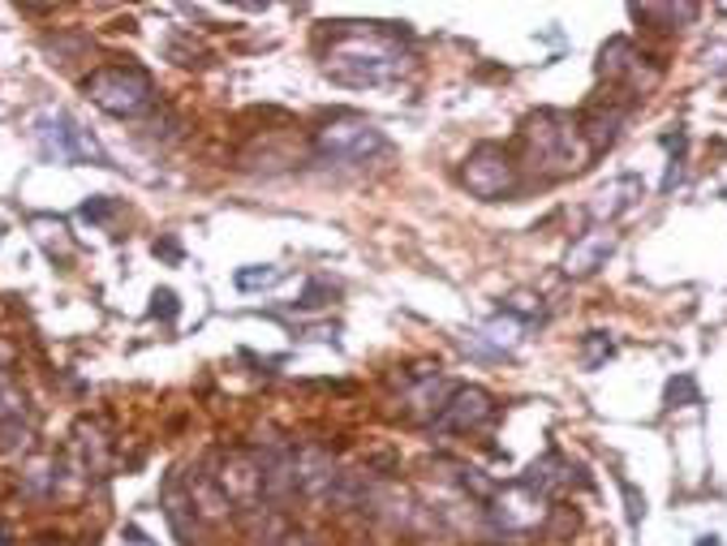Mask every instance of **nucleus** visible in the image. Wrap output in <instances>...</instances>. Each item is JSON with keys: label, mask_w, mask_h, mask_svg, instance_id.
Listing matches in <instances>:
<instances>
[{"label": "nucleus", "mask_w": 727, "mask_h": 546, "mask_svg": "<svg viewBox=\"0 0 727 546\" xmlns=\"http://www.w3.org/2000/svg\"><path fill=\"white\" fill-rule=\"evenodd\" d=\"M641 199H646V181H641L637 172L612 177V181L590 199V220H594V229H616V220H624Z\"/></svg>", "instance_id": "nucleus-12"}, {"label": "nucleus", "mask_w": 727, "mask_h": 546, "mask_svg": "<svg viewBox=\"0 0 727 546\" xmlns=\"http://www.w3.org/2000/svg\"><path fill=\"white\" fill-rule=\"evenodd\" d=\"M525 341V327H521L517 319H508V314H495V319H486L482 327H473L469 332L466 345L473 353H482V357H513Z\"/></svg>", "instance_id": "nucleus-14"}, {"label": "nucleus", "mask_w": 727, "mask_h": 546, "mask_svg": "<svg viewBox=\"0 0 727 546\" xmlns=\"http://www.w3.org/2000/svg\"><path fill=\"white\" fill-rule=\"evenodd\" d=\"M628 13L637 22H650L655 31H680L684 22L697 18V4H633Z\"/></svg>", "instance_id": "nucleus-21"}, {"label": "nucleus", "mask_w": 727, "mask_h": 546, "mask_svg": "<svg viewBox=\"0 0 727 546\" xmlns=\"http://www.w3.org/2000/svg\"><path fill=\"white\" fill-rule=\"evenodd\" d=\"M262 473V503L284 512V503L298 499V447L289 439H262L250 447Z\"/></svg>", "instance_id": "nucleus-8"}, {"label": "nucleus", "mask_w": 727, "mask_h": 546, "mask_svg": "<svg viewBox=\"0 0 727 546\" xmlns=\"http://www.w3.org/2000/svg\"><path fill=\"white\" fill-rule=\"evenodd\" d=\"M521 151H525V164L543 181H564L594 159L581 138V121H572L569 112H556V108H543L521 125Z\"/></svg>", "instance_id": "nucleus-2"}, {"label": "nucleus", "mask_w": 727, "mask_h": 546, "mask_svg": "<svg viewBox=\"0 0 727 546\" xmlns=\"http://www.w3.org/2000/svg\"><path fill=\"white\" fill-rule=\"evenodd\" d=\"M616 357V341L607 336V332H585L581 336V366L585 370H599V366H607Z\"/></svg>", "instance_id": "nucleus-23"}, {"label": "nucleus", "mask_w": 727, "mask_h": 546, "mask_svg": "<svg viewBox=\"0 0 727 546\" xmlns=\"http://www.w3.org/2000/svg\"><path fill=\"white\" fill-rule=\"evenodd\" d=\"M616 246H620L616 229H585V233L564 249L560 271H564L569 280H590V276H599V271L607 267V258L616 254Z\"/></svg>", "instance_id": "nucleus-11"}, {"label": "nucleus", "mask_w": 727, "mask_h": 546, "mask_svg": "<svg viewBox=\"0 0 727 546\" xmlns=\"http://www.w3.org/2000/svg\"><path fill=\"white\" fill-rule=\"evenodd\" d=\"M624 116H628V112H624L620 103H612V108H594L590 116H581V138H585L590 155H603V151L620 138Z\"/></svg>", "instance_id": "nucleus-19"}, {"label": "nucleus", "mask_w": 727, "mask_h": 546, "mask_svg": "<svg viewBox=\"0 0 727 546\" xmlns=\"http://www.w3.org/2000/svg\"><path fill=\"white\" fill-rule=\"evenodd\" d=\"M336 478H340V465L332 460L327 447H298V495L327 508Z\"/></svg>", "instance_id": "nucleus-13"}, {"label": "nucleus", "mask_w": 727, "mask_h": 546, "mask_svg": "<svg viewBox=\"0 0 727 546\" xmlns=\"http://www.w3.org/2000/svg\"><path fill=\"white\" fill-rule=\"evenodd\" d=\"M396 22H332V48L323 52V74L340 87H383L401 78L410 52L401 48Z\"/></svg>", "instance_id": "nucleus-1"}, {"label": "nucleus", "mask_w": 727, "mask_h": 546, "mask_svg": "<svg viewBox=\"0 0 727 546\" xmlns=\"http://www.w3.org/2000/svg\"><path fill=\"white\" fill-rule=\"evenodd\" d=\"M641 60H646V56L633 48V40L616 35V40H607L603 52H599V74H603L607 82H633V87H637Z\"/></svg>", "instance_id": "nucleus-17"}, {"label": "nucleus", "mask_w": 727, "mask_h": 546, "mask_svg": "<svg viewBox=\"0 0 727 546\" xmlns=\"http://www.w3.org/2000/svg\"><path fill=\"white\" fill-rule=\"evenodd\" d=\"M78 215H82V220H91V224H104V220L116 215V202L108 199V194H96V199H87L82 207H78Z\"/></svg>", "instance_id": "nucleus-27"}, {"label": "nucleus", "mask_w": 727, "mask_h": 546, "mask_svg": "<svg viewBox=\"0 0 727 546\" xmlns=\"http://www.w3.org/2000/svg\"><path fill=\"white\" fill-rule=\"evenodd\" d=\"M177 310H181V305H177V293H172V289H156V293H152V319L172 323V319H177Z\"/></svg>", "instance_id": "nucleus-30"}, {"label": "nucleus", "mask_w": 727, "mask_h": 546, "mask_svg": "<svg viewBox=\"0 0 727 546\" xmlns=\"http://www.w3.org/2000/svg\"><path fill=\"white\" fill-rule=\"evenodd\" d=\"M500 314L517 319L521 327H538V323H547V301H543V293H534V289H513L504 298V305H500Z\"/></svg>", "instance_id": "nucleus-22"}, {"label": "nucleus", "mask_w": 727, "mask_h": 546, "mask_svg": "<svg viewBox=\"0 0 727 546\" xmlns=\"http://www.w3.org/2000/svg\"><path fill=\"white\" fill-rule=\"evenodd\" d=\"M668 404H697V383H693V375H675L672 383H668Z\"/></svg>", "instance_id": "nucleus-28"}, {"label": "nucleus", "mask_w": 727, "mask_h": 546, "mask_svg": "<svg viewBox=\"0 0 727 546\" xmlns=\"http://www.w3.org/2000/svg\"><path fill=\"white\" fill-rule=\"evenodd\" d=\"M521 482H525V487H534L538 495L551 499V495H560V491L572 482V465L560 456V452H543V456L525 469V478H521Z\"/></svg>", "instance_id": "nucleus-18"}, {"label": "nucleus", "mask_w": 727, "mask_h": 546, "mask_svg": "<svg viewBox=\"0 0 727 546\" xmlns=\"http://www.w3.org/2000/svg\"><path fill=\"white\" fill-rule=\"evenodd\" d=\"M22 409H26V397H22V388H18L9 375H0V422H13V417H22Z\"/></svg>", "instance_id": "nucleus-25"}, {"label": "nucleus", "mask_w": 727, "mask_h": 546, "mask_svg": "<svg viewBox=\"0 0 727 546\" xmlns=\"http://www.w3.org/2000/svg\"><path fill=\"white\" fill-rule=\"evenodd\" d=\"M31 439V426H22V417H13V422H0V456H9V452H22Z\"/></svg>", "instance_id": "nucleus-26"}, {"label": "nucleus", "mask_w": 727, "mask_h": 546, "mask_svg": "<svg viewBox=\"0 0 727 546\" xmlns=\"http://www.w3.org/2000/svg\"><path fill=\"white\" fill-rule=\"evenodd\" d=\"M486 516V534L500 538V543H521L529 534H538L547 521H551V499L538 495L534 487L513 482V487H500L491 503L482 508Z\"/></svg>", "instance_id": "nucleus-5"}, {"label": "nucleus", "mask_w": 727, "mask_h": 546, "mask_svg": "<svg viewBox=\"0 0 727 546\" xmlns=\"http://www.w3.org/2000/svg\"><path fill=\"white\" fill-rule=\"evenodd\" d=\"M336 298L327 285H306V293H302V301H298V310H323L327 301Z\"/></svg>", "instance_id": "nucleus-31"}, {"label": "nucleus", "mask_w": 727, "mask_h": 546, "mask_svg": "<svg viewBox=\"0 0 727 546\" xmlns=\"http://www.w3.org/2000/svg\"><path fill=\"white\" fill-rule=\"evenodd\" d=\"M314 151L332 164H370L374 155L388 151V138L374 121H366L358 112H336L332 121L314 130Z\"/></svg>", "instance_id": "nucleus-7"}, {"label": "nucleus", "mask_w": 727, "mask_h": 546, "mask_svg": "<svg viewBox=\"0 0 727 546\" xmlns=\"http://www.w3.org/2000/svg\"><path fill=\"white\" fill-rule=\"evenodd\" d=\"M280 276H284V267H276V263H255V267H242V271L233 276V285H237L242 293H259V289H271Z\"/></svg>", "instance_id": "nucleus-24"}, {"label": "nucleus", "mask_w": 727, "mask_h": 546, "mask_svg": "<svg viewBox=\"0 0 727 546\" xmlns=\"http://www.w3.org/2000/svg\"><path fill=\"white\" fill-rule=\"evenodd\" d=\"M31 138L48 164H100V168H108V151L65 108H44L31 125Z\"/></svg>", "instance_id": "nucleus-4"}, {"label": "nucleus", "mask_w": 727, "mask_h": 546, "mask_svg": "<svg viewBox=\"0 0 727 546\" xmlns=\"http://www.w3.org/2000/svg\"><path fill=\"white\" fill-rule=\"evenodd\" d=\"M82 91L96 108H104L108 116H125V121L143 116L156 103V82L138 65H100L82 78Z\"/></svg>", "instance_id": "nucleus-3"}, {"label": "nucleus", "mask_w": 727, "mask_h": 546, "mask_svg": "<svg viewBox=\"0 0 727 546\" xmlns=\"http://www.w3.org/2000/svg\"><path fill=\"white\" fill-rule=\"evenodd\" d=\"M457 181H461L478 202H504L521 190V164H517V155L508 147H500V143H478V147L461 159Z\"/></svg>", "instance_id": "nucleus-6"}, {"label": "nucleus", "mask_w": 727, "mask_h": 546, "mask_svg": "<svg viewBox=\"0 0 727 546\" xmlns=\"http://www.w3.org/2000/svg\"><path fill=\"white\" fill-rule=\"evenodd\" d=\"M495 413H500V404H495V397H491L486 388L461 383V388H452L448 404H444L439 417L430 422V431H439V435H478L482 426L495 422Z\"/></svg>", "instance_id": "nucleus-9"}, {"label": "nucleus", "mask_w": 727, "mask_h": 546, "mask_svg": "<svg viewBox=\"0 0 727 546\" xmlns=\"http://www.w3.org/2000/svg\"><path fill=\"white\" fill-rule=\"evenodd\" d=\"M693 546H724V538H719V534H702Z\"/></svg>", "instance_id": "nucleus-32"}, {"label": "nucleus", "mask_w": 727, "mask_h": 546, "mask_svg": "<svg viewBox=\"0 0 727 546\" xmlns=\"http://www.w3.org/2000/svg\"><path fill=\"white\" fill-rule=\"evenodd\" d=\"M448 397H452V383L448 379H439V375H414V388L405 392V409H410V417H417V422H435L439 409L448 404Z\"/></svg>", "instance_id": "nucleus-16"}, {"label": "nucleus", "mask_w": 727, "mask_h": 546, "mask_svg": "<svg viewBox=\"0 0 727 546\" xmlns=\"http://www.w3.org/2000/svg\"><path fill=\"white\" fill-rule=\"evenodd\" d=\"M211 478H215L220 495L228 499L233 508H242V512H250V508L262 503V473L250 447H228V452H220Z\"/></svg>", "instance_id": "nucleus-10"}, {"label": "nucleus", "mask_w": 727, "mask_h": 546, "mask_svg": "<svg viewBox=\"0 0 727 546\" xmlns=\"http://www.w3.org/2000/svg\"><path fill=\"white\" fill-rule=\"evenodd\" d=\"M620 495H624V503H628V508H624V512H628V525L637 530V525H641V516H646V499L637 495V487H633L628 478H620Z\"/></svg>", "instance_id": "nucleus-29"}, {"label": "nucleus", "mask_w": 727, "mask_h": 546, "mask_svg": "<svg viewBox=\"0 0 727 546\" xmlns=\"http://www.w3.org/2000/svg\"><path fill=\"white\" fill-rule=\"evenodd\" d=\"M159 503H164V516L172 525V534L186 546H194V525H199V512H194V499L181 487V478H168L164 491H159Z\"/></svg>", "instance_id": "nucleus-15"}, {"label": "nucleus", "mask_w": 727, "mask_h": 546, "mask_svg": "<svg viewBox=\"0 0 727 546\" xmlns=\"http://www.w3.org/2000/svg\"><path fill=\"white\" fill-rule=\"evenodd\" d=\"M186 491L194 499V512L203 516V521H224L228 512H233V503L220 495V487H215V478L203 473V469H194V478L186 482Z\"/></svg>", "instance_id": "nucleus-20"}]
</instances>
